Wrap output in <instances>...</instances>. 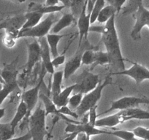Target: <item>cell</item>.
Instances as JSON below:
<instances>
[{
  "label": "cell",
  "instance_id": "ee69618b",
  "mask_svg": "<svg viewBox=\"0 0 149 140\" xmlns=\"http://www.w3.org/2000/svg\"><path fill=\"white\" fill-rule=\"evenodd\" d=\"M59 2L58 0H46L44 5L46 6H54V5H57Z\"/></svg>",
  "mask_w": 149,
  "mask_h": 140
},
{
  "label": "cell",
  "instance_id": "f546056e",
  "mask_svg": "<svg viewBox=\"0 0 149 140\" xmlns=\"http://www.w3.org/2000/svg\"><path fill=\"white\" fill-rule=\"evenodd\" d=\"M86 0H70V9L72 14L75 19H78L83 8L85 5Z\"/></svg>",
  "mask_w": 149,
  "mask_h": 140
},
{
  "label": "cell",
  "instance_id": "11a10c76",
  "mask_svg": "<svg viewBox=\"0 0 149 140\" xmlns=\"http://www.w3.org/2000/svg\"><path fill=\"white\" fill-rule=\"evenodd\" d=\"M148 8H149V5H148Z\"/></svg>",
  "mask_w": 149,
  "mask_h": 140
},
{
  "label": "cell",
  "instance_id": "6da1fadb",
  "mask_svg": "<svg viewBox=\"0 0 149 140\" xmlns=\"http://www.w3.org/2000/svg\"><path fill=\"white\" fill-rule=\"evenodd\" d=\"M100 34L106 52L108 54L110 60L109 65L113 69L114 72H121L125 69L124 61L126 59L122 55L121 44L116 27V14L104 24V28Z\"/></svg>",
  "mask_w": 149,
  "mask_h": 140
},
{
  "label": "cell",
  "instance_id": "5bb4252c",
  "mask_svg": "<svg viewBox=\"0 0 149 140\" xmlns=\"http://www.w3.org/2000/svg\"><path fill=\"white\" fill-rule=\"evenodd\" d=\"M40 45L41 49V61H42V67H44L46 72L49 73L51 75L55 72L54 67L52 64V60H51V53L50 51L49 45L45 37L39 38Z\"/></svg>",
  "mask_w": 149,
  "mask_h": 140
},
{
  "label": "cell",
  "instance_id": "7dc6e473",
  "mask_svg": "<svg viewBox=\"0 0 149 140\" xmlns=\"http://www.w3.org/2000/svg\"><path fill=\"white\" fill-rule=\"evenodd\" d=\"M5 115V108H0V120L2 119Z\"/></svg>",
  "mask_w": 149,
  "mask_h": 140
},
{
  "label": "cell",
  "instance_id": "ffe728a7",
  "mask_svg": "<svg viewBox=\"0 0 149 140\" xmlns=\"http://www.w3.org/2000/svg\"><path fill=\"white\" fill-rule=\"evenodd\" d=\"M75 85H76L75 83L72 85H70V86L64 88V90H61V91L58 95L52 96L51 98H52L53 101H54V103L56 104V106L57 107L60 108L61 107L66 106V105L68 104L70 96L71 95V94L74 91V88H75Z\"/></svg>",
  "mask_w": 149,
  "mask_h": 140
},
{
  "label": "cell",
  "instance_id": "4dcf8cb0",
  "mask_svg": "<svg viewBox=\"0 0 149 140\" xmlns=\"http://www.w3.org/2000/svg\"><path fill=\"white\" fill-rule=\"evenodd\" d=\"M141 4H143V0H129L127 5L121 9L122 14L124 15L133 14Z\"/></svg>",
  "mask_w": 149,
  "mask_h": 140
},
{
  "label": "cell",
  "instance_id": "ab89813d",
  "mask_svg": "<svg viewBox=\"0 0 149 140\" xmlns=\"http://www.w3.org/2000/svg\"><path fill=\"white\" fill-rule=\"evenodd\" d=\"M97 108H98V105L91 108L88 112V122L92 124L93 125H95L96 121L98 118V116H97L98 114L97 112Z\"/></svg>",
  "mask_w": 149,
  "mask_h": 140
},
{
  "label": "cell",
  "instance_id": "83f0119b",
  "mask_svg": "<svg viewBox=\"0 0 149 140\" xmlns=\"http://www.w3.org/2000/svg\"><path fill=\"white\" fill-rule=\"evenodd\" d=\"M111 129L112 131H110V135L116 137L123 140H139L132 131L115 129L114 128H112Z\"/></svg>",
  "mask_w": 149,
  "mask_h": 140
},
{
  "label": "cell",
  "instance_id": "ba28073f",
  "mask_svg": "<svg viewBox=\"0 0 149 140\" xmlns=\"http://www.w3.org/2000/svg\"><path fill=\"white\" fill-rule=\"evenodd\" d=\"M135 23L131 31V37L134 41L141 40V31L149 23V10L143 6V4L139 5L137 10L133 13Z\"/></svg>",
  "mask_w": 149,
  "mask_h": 140
},
{
  "label": "cell",
  "instance_id": "9c48e42d",
  "mask_svg": "<svg viewBox=\"0 0 149 140\" xmlns=\"http://www.w3.org/2000/svg\"><path fill=\"white\" fill-rule=\"evenodd\" d=\"M126 61H130L133 64L130 68L125 69L121 72L110 73L109 75H124L131 78L135 81L136 85H138L146 80H149V69L144 66L138 64L137 62H133L126 59Z\"/></svg>",
  "mask_w": 149,
  "mask_h": 140
},
{
  "label": "cell",
  "instance_id": "8992f818",
  "mask_svg": "<svg viewBox=\"0 0 149 140\" xmlns=\"http://www.w3.org/2000/svg\"><path fill=\"white\" fill-rule=\"evenodd\" d=\"M141 104L149 105V98L136 96H124L113 101L109 109L106 110L104 112H102V113L98 114L97 116L100 117L104 114L109 113L115 110H123L130 109V108H135Z\"/></svg>",
  "mask_w": 149,
  "mask_h": 140
},
{
  "label": "cell",
  "instance_id": "484cf974",
  "mask_svg": "<svg viewBox=\"0 0 149 140\" xmlns=\"http://www.w3.org/2000/svg\"><path fill=\"white\" fill-rule=\"evenodd\" d=\"M115 14H116V11L113 7L110 5L107 6H104L98 15L97 21H98L99 24H105Z\"/></svg>",
  "mask_w": 149,
  "mask_h": 140
},
{
  "label": "cell",
  "instance_id": "681fc988",
  "mask_svg": "<svg viewBox=\"0 0 149 140\" xmlns=\"http://www.w3.org/2000/svg\"><path fill=\"white\" fill-rule=\"evenodd\" d=\"M3 84H4V82L2 80H1V78H0V85H3Z\"/></svg>",
  "mask_w": 149,
  "mask_h": 140
},
{
  "label": "cell",
  "instance_id": "d6986e66",
  "mask_svg": "<svg viewBox=\"0 0 149 140\" xmlns=\"http://www.w3.org/2000/svg\"><path fill=\"white\" fill-rule=\"evenodd\" d=\"M75 21V18L71 13H65L54 24L51 29V34H58L60 31L70 26Z\"/></svg>",
  "mask_w": 149,
  "mask_h": 140
},
{
  "label": "cell",
  "instance_id": "c3c4849f",
  "mask_svg": "<svg viewBox=\"0 0 149 140\" xmlns=\"http://www.w3.org/2000/svg\"><path fill=\"white\" fill-rule=\"evenodd\" d=\"M9 1H10V2H14V3L21 4V3H24L26 0H9Z\"/></svg>",
  "mask_w": 149,
  "mask_h": 140
},
{
  "label": "cell",
  "instance_id": "1f68e13d",
  "mask_svg": "<svg viewBox=\"0 0 149 140\" xmlns=\"http://www.w3.org/2000/svg\"><path fill=\"white\" fill-rule=\"evenodd\" d=\"M105 5V0H96L94 2V7H93L92 11L90 17V22L91 24H94L95 21H97V17L100 14V11L103 9Z\"/></svg>",
  "mask_w": 149,
  "mask_h": 140
},
{
  "label": "cell",
  "instance_id": "74e56055",
  "mask_svg": "<svg viewBox=\"0 0 149 140\" xmlns=\"http://www.w3.org/2000/svg\"><path fill=\"white\" fill-rule=\"evenodd\" d=\"M58 112H59V113L62 114V115H68V116L72 117V118H75V119H78L79 118V116L76 113V112L70 109L68 107V105H66V106H63L61 107H60L58 109Z\"/></svg>",
  "mask_w": 149,
  "mask_h": 140
},
{
  "label": "cell",
  "instance_id": "f35d334b",
  "mask_svg": "<svg viewBox=\"0 0 149 140\" xmlns=\"http://www.w3.org/2000/svg\"><path fill=\"white\" fill-rule=\"evenodd\" d=\"M15 39H17L15 35L10 33H7V34L3 38V44L7 48H13L15 45Z\"/></svg>",
  "mask_w": 149,
  "mask_h": 140
},
{
  "label": "cell",
  "instance_id": "d590c367",
  "mask_svg": "<svg viewBox=\"0 0 149 140\" xmlns=\"http://www.w3.org/2000/svg\"><path fill=\"white\" fill-rule=\"evenodd\" d=\"M71 42H70V43H71ZM70 43L69 44L68 46L66 48V49L64 50V51L61 54V55H58V56H56V58H54V59L52 60V64L53 66H54V68H58L60 66L62 65V64L65 62L66 53H67V49H68L69 47H70Z\"/></svg>",
  "mask_w": 149,
  "mask_h": 140
},
{
  "label": "cell",
  "instance_id": "f6af8a7d",
  "mask_svg": "<svg viewBox=\"0 0 149 140\" xmlns=\"http://www.w3.org/2000/svg\"><path fill=\"white\" fill-rule=\"evenodd\" d=\"M78 134V133H77V132L70 133V134H68V136H67L66 138L64 139V140H74L75 139H76Z\"/></svg>",
  "mask_w": 149,
  "mask_h": 140
},
{
  "label": "cell",
  "instance_id": "ac0fdd59",
  "mask_svg": "<svg viewBox=\"0 0 149 140\" xmlns=\"http://www.w3.org/2000/svg\"><path fill=\"white\" fill-rule=\"evenodd\" d=\"M65 7L64 5H54V6H46L42 4H38L36 2H30L28 6L27 12H37L45 15V14H51L55 12H61Z\"/></svg>",
  "mask_w": 149,
  "mask_h": 140
},
{
  "label": "cell",
  "instance_id": "8fae6325",
  "mask_svg": "<svg viewBox=\"0 0 149 140\" xmlns=\"http://www.w3.org/2000/svg\"><path fill=\"white\" fill-rule=\"evenodd\" d=\"M77 132V133H85L87 135L92 137L96 135H101V134H108L110 135V131L102 129L100 128H97L95 125H93L87 121H84L78 123H67L65 128V133Z\"/></svg>",
  "mask_w": 149,
  "mask_h": 140
},
{
  "label": "cell",
  "instance_id": "7c38bea8",
  "mask_svg": "<svg viewBox=\"0 0 149 140\" xmlns=\"http://www.w3.org/2000/svg\"><path fill=\"white\" fill-rule=\"evenodd\" d=\"M27 61L25 64V71L27 76H29L34 66L41 61V49L39 41L34 38L33 42L26 43Z\"/></svg>",
  "mask_w": 149,
  "mask_h": 140
},
{
  "label": "cell",
  "instance_id": "9a60e30c",
  "mask_svg": "<svg viewBox=\"0 0 149 140\" xmlns=\"http://www.w3.org/2000/svg\"><path fill=\"white\" fill-rule=\"evenodd\" d=\"M26 19L25 15H17L10 18L0 24V29L5 28L6 29L7 33L13 34L17 38L18 31L26 22Z\"/></svg>",
  "mask_w": 149,
  "mask_h": 140
},
{
  "label": "cell",
  "instance_id": "60d3db41",
  "mask_svg": "<svg viewBox=\"0 0 149 140\" xmlns=\"http://www.w3.org/2000/svg\"><path fill=\"white\" fill-rule=\"evenodd\" d=\"M8 140H32V137H31V133H30V131H29L26 134H24V135L21 136V137H15V138H13H13Z\"/></svg>",
  "mask_w": 149,
  "mask_h": 140
},
{
  "label": "cell",
  "instance_id": "7bdbcfd3",
  "mask_svg": "<svg viewBox=\"0 0 149 140\" xmlns=\"http://www.w3.org/2000/svg\"><path fill=\"white\" fill-rule=\"evenodd\" d=\"M91 139V137L88 135H87L85 133H78V135H77V137L75 139L76 140H90Z\"/></svg>",
  "mask_w": 149,
  "mask_h": 140
},
{
  "label": "cell",
  "instance_id": "db71d44e",
  "mask_svg": "<svg viewBox=\"0 0 149 140\" xmlns=\"http://www.w3.org/2000/svg\"><path fill=\"white\" fill-rule=\"evenodd\" d=\"M0 140H2V139L1 138V137H0Z\"/></svg>",
  "mask_w": 149,
  "mask_h": 140
},
{
  "label": "cell",
  "instance_id": "816d5d0a",
  "mask_svg": "<svg viewBox=\"0 0 149 140\" xmlns=\"http://www.w3.org/2000/svg\"><path fill=\"white\" fill-rule=\"evenodd\" d=\"M147 26H148V28H149V23H148V25H147Z\"/></svg>",
  "mask_w": 149,
  "mask_h": 140
},
{
  "label": "cell",
  "instance_id": "8d00e7d4",
  "mask_svg": "<svg viewBox=\"0 0 149 140\" xmlns=\"http://www.w3.org/2000/svg\"><path fill=\"white\" fill-rule=\"evenodd\" d=\"M109 5L115 8L116 13H119L123 8V6L127 3V0H106Z\"/></svg>",
  "mask_w": 149,
  "mask_h": 140
},
{
  "label": "cell",
  "instance_id": "cb8c5ba5",
  "mask_svg": "<svg viewBox=\"0 0 149 140\" xmlns=\"http://www.w3.org/2000/svg\"><path fill=\"white\" fill-rule=\"evenodd\" d=\"M24 15H25L26 20L21 29H26V28H30L35 26L37 24L40 22L41 19L43 16L42 14L37 12H27Z\"/></svg>",
  "mask_w": 149,
  "mask_h": 140
},
{
  "label": "cell",
  "instance_id": "5b68a950",
  "mask_svg": "<svg viewBox=\"0 0 149 140\" xmlns=\"http://www.w3.org/2000/svg\"><path fill=\"white\" fill-rule=\"evenodd\" d=\"M100 82V77L98 75L94 74L90 70L85 69L78 77L75 82V88L72 93L74 94H84L94 90Z\"/></svg>",
  "mask_w": 149,
  "mask_h": 140
},
{
  "label": "cell",
  "instance_id": "f1b7e54d",
  "mask_svg": "<svg viewBox=\"0 0 149 140\" xmlns=\"http://www.w3.org/2000/svg\"><path fill=\"white\" fill-rule=\"evenodd\" d=\"M96 51L95 48L86 49L84 52L81 60V65H93L95 62Z\"/></svg>",
  "mask_w": 149,
  "mask_h": 140
},
{
  "label": "cell",
  "instance_id": "bcb514c9",
  "mask_svg": "<svg viewBox=\"0 0 149 140\" xmlns=\"http://www.w3.org/2000/svg\"><path fill=\"white\" fill-rule=\"evenodd\" d=\"M58 1L62 3V5L65 7V8H70V0H58Z\"/></svg>",
  "mask_w": 149,
  "mask_h": 140
},
{
  "label": "cell",
  "instance_id": "3957f363",
  "mask_svg": "<svg viewBox=\"0 0 149 140\" xmlns=\"http://www.w3.org/2000/svg\"><path fill=\"white\" fill-rule=\"evenodd\" d=\"M46 117L45 110L42 109L41 105H38L29 116L27 124L32 140H45L47 135Z\"/></svg>",
  "mask_w": 149,
  "mask_h": 140
},
{
  "label": "cell",
  "instance_id": "f907efd6",
  "mask_svg": "<svg viewBox=\"0 0 149 140\" xmlns=\"http://www.w3.org/2000/svg\"><path fill=\"white\" fill-rule=\"evenodd\" d=\"M1 72H2V69L0 68V77H1Z\"/></svg>",
  "mask_w": 149,
  "mask_h": 140
},
{
  "label": "cell",
  "instance_id": "e0dca14e",
  "mask_svg": "<svg viewBox=\"0 0 149 140\" xmlns=\"http://www.w3.org/2000/svg\"><path fill=\"white\" fill-rule=\"evenodd\" d=\"M18 58L14 60L13 61L9 64H5L3 69L1 72V78L3 80L5 83L8 82H16L17 78H18V70H17V64H18Z\"/></svg>",
  "mask_w": 149,
  "mask_h": 140
},
{
  "label": "cell",
  "instance_id": "d4e9b609",
  "mask_svg": "<svg viewBox=\"0 0 149 140\" xmlns=\"http://www.w3.org/2000/svg\"><path fill=\"white\" fill-rule=\"evenodd\" d=\"M17 88H18V81L13 82L4 83L2 85V88L0 89V106L5 101V100L8 98V96L12 94Z\"/></svg>",
  "mask_w": 149,
  "mask_h": 140
},
{
  "label": "cell",
  "instance_id": "7402d4cb",
  "mask_svg": "<svg viewBox=\"0 0 149 140\" xmlns=\"http://www.w3.org/2000/svg\"><path fill=\"white\" fill-rule=\"evenodd\" d=\"M26 115L27 107L25 103H24V101L21 100V101H20L19 104H18V107H17L16 112H15L12 121L10 122L14 129L16 128L17 125H18L21 121H23L25 119L26 117Z\"/></svg>",
  "mask_w": 149,
  "mask_h": 140
},
{
  "label": "cell",
  "instance_id": "2e32d148",
  "mask_svg": "<svg viewBox=\"0 0 149 140\" xmlns=\"http://www.w3.org/2000/svg\"><path fill=\"white\" fill-rule=\"evenodd\" d=\"M39 98L41 99V101H42L44 104V107H45V115L48 116V115H54L56 117H58V118H62L64 121H67L68 122H71L72 123H78L80 122H76V121H71L70 119L67 118V117H65L66 115H62V114L59 113L58 112V109H57V107L56 106V104H54V101H53L52 98H50L47 95H45L43 93H40Z\"/></svg>",
  "mask_w": 149,
  "mask_h": 140
},
{
  "label": "cell",
  "instance_id": "52a82bcc",
  "mask_svg": "<svg viewBox=\"0 0 149 140\" xmlns=\"http://www.w3.org/2000/svg\"><path fill=\"white\" fill-rule=\"evenodd\" d=\"M46 71L44 69V67L42 68V73H41L40 77V80L38 83L34 87L31 88V89H29L24 92L21 96V100L24 101L27 107V115L25 119L23 121L24 122H28V120L29 116L31 114V111L33 110L35 106L37 105V101L39 99L40 96V90L41 85H42V82H43L44 76L46 74Z\"/></svg>",
  "mask_w": 149,
  "mask_h": 140
},
{
  "label": "cell",
  "instance_id": "44dd1931",
  "mask_svg": "<svg viewBox=\"0 0 149 140\" xmlns=\"http://www.w3.org/2000/svg\"><path fill=\"white\" fill-rule=\"evenodd\" d=\"M67 36V34H48L46 35V40L49 45L50 51H51V55L53 58H56L58 55V45L61 40Z\"/></svg>",
  "mask_w": 149,
  "mask_h": 140
},
{
  "label": "cell",
  "instance_id": "f5cc1de1",
  "mask_svg": "<svg viewBox=\"0 0 149 140\" xmlns=\"http://www.w3.org/2000/svg\"><path fill=\"white\" fill-rule=\"evenodd\" d=\"M0 78H1V80H2V81H3V80H2V78H1V77H0ZM3 82H4V81H3ZM4 83H5V82H4Z\"/></svg>",
  "mask_w": 149,
  "mask_h": 140
},
{
  "label": "cell",
  "instance_id": "277c9868",
  "mask_svg": "<svg viewBox=\"0 0 149 140\" xmlns=\"http://www.w3.org/2000/svg\"><path fill=\"white\" fill-rule=\"evenodd\" d=\"M56 22V21L54 13L48 14L45 19L40 21L35 26L26 29H20L17 35V39L26 37L41 38L46 37Z\"/></svg>",
  "mask_w": 149,
  "mask_h": 140
},
{
  "label": "cell",
  "instance_id": "836d02e7",
  "mask_svg": "<svg viewBox=\"0 0 149 140\" xmlns=\"http://www.w3.org/2000/svg\"><path fill=\"white\" fill-rule=\"evenodd\" d=\"M83 96H84V94H81V93L74 94V95L72 96L69 98L68 104H67L69 107L74 111L76 110V109L79 107L81 101H82Z\"/></svg>",
  "mask_w": 149,
  "mask_h": 140
},
{
  "label": "cell",
  "instance_id": "4fadbf2b",
  "mask_svg": "<svg viewBox=\"0 0 149 140\" xmlns=\"http://www.w3.org/2000/svg\"><path fill=\"white\" fill-rule=\"evenodd\" d=\"M88 0H86L85 5L83 8L81 15L78 18V28L79 31V42L78 45H81L83 40H88V34L89 33V28L91 26V22H90V17L91 15L87 13L86 7Z\"/></svg>",
  "mask_w": 149,
  "mask_h": 140
},
{
  "label": "cell",
  "instance_id": "4316f807",
  "mask_svg": "<svg viewBox=\"0 0 149 140\" xmlns=\"http://www.w3.org/2000/svg\"><path fill=\"white\" fill-rule=\"evenodd\" d=\"M15 134V129L11 125L10 123H0V137L2 140H8L13 138Z\"/></svg>",
  "mask_w": 149,
  "mask_h": 140
},
{
  "label": "cell",
  "instance_id": "e575fe53",
  "mask_svg": "<svg viewBox=\"0 0 149 140\" xmlns=\"http://www.w3.org/2000/svg\"><path fill=\"white\" fill-rule=\"evenodd\" d=\"M132 131L137 138L143 139L144 140H149V128L143 126H137Z\"/></svg>",
  "mask_w": 149,
  "mask_h": 140
},
{
  "label": "cell",
  "instance_id": "7a4b0ae2",
  "mask_svg": "<svg viewBox=\"0 0 149 140\" xmlns=\"http://www.w3.org/2000/svg\"><path fill=\"white\" fill-rule=\"evenodd\" d=\"M111 84L112 78L110 75H108L107 77H106L105 79L102 82H99L97 86L94 90L88 92V94H84L81 104L75 110L78 116H84L86 114L88 113L91 108L97 106V103L101 98L102 94V91L104 90V88Z\"/></svg>",
  "mask_w": 149,
  "mask_h": 140
},
{
  "label": "cell",
  "instance_id": "30bf717a",
  "mask_svg": "<svg viewBox=\"0 0 149 140\" xmlns=\"http://www.w3.org/2000/svg\"><path fill=\"white\" fill-rule=\"evenodd\" d=\"M86 47H91L88 40L83 41L81 45L78 46V50L73 57H72L70 60L66 62L64 69V79H69L77 70L80 68L81 66V60H82V55L84 51L86 49Z\"/></svg>",
  "mask_w": 149,
  "mask_h": 140
},
{
  "label": "cell",
  "instance_id": "b9f144b4",
  "mask_svg": "<svg viewBox=\"0 0 149 140\" xmlns=\"http://www.w3.org/2000/svg\"><path fill=\"white\" fill-rule=\"evenodd\" d=\"M103 28H104V25L91 26L89 28V32H96L101 34L103 30Z\"/></svg>",
  "mask_w": 149,
  "mask_h": 140
},
{
  "label": "cell",
  "instance_id": "d6a6232c",
  "mask_svg": "<svg viewBox=\"0 0 149 140\" xmlns=\"http://www.w3.org/2000/svg\"><path fill=\"white\" fill-rule=\"evenodd\" d=\"M109 63H110V60H109L108 54H107V52L96 51L95 62L93 64V67L91 68V69L98 65H109Z\"/></svg>",
  "mask_w": 149,
  "mask_h": 140
},
{
  "label": "cell",
  "instance_id": "603a6c76",
  "mask_svg": "<svg viewBox=\"0 0 149 140\" xmlns=\"http://www.w3.org/2000/svg\"><path fill=\"white\" fill-rule=\"evenodd\" d=\"M64 79V70L57 71L53 74L52 85L50 88L52 96H56L61 91V85Z\"/></svg>",
  "mask_w": 149,
  "mask_h": 140
}]
</instances>
